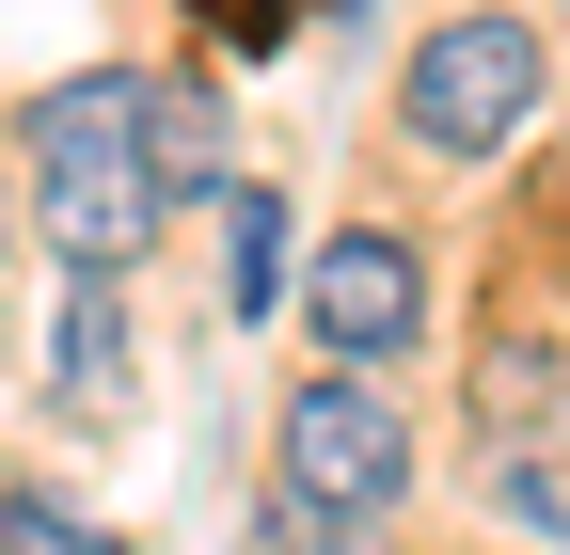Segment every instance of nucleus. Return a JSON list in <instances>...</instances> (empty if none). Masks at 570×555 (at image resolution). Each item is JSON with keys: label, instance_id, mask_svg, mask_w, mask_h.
<instances>
[{"label": "nucleus", "instance_id": "1", "mask_svg": "<svg viewBox=\"0 0 570 555\" xmlns=\"http://www.w3.org/2000/svg\"><path fill=\"white\" fill-rule=\"evenodd\" d=\"M32 223L48 254L80 270V286H127L142 254H159V175H142V64H80V80H48L32 96Z\"/></svg>", "mask_w": 570, "mask_h": 555}, {"label": "nucleus", "instance_id": "2", "mask_svg": "<svg viewBox=\"0 0 570 555\" xmlns=\"http://www.w3.org/2000/svg\"><path fill=\"white\" fill-rule=\"evenodd\" d=\"M539 80H554V48L508 17V0H475V17H444V32L412 48V80H396V144H428V159H508L523 111H539Z\"/></svg>", "mask_w": 570, "mask_h": 555}, {"label": "nucleus", "instance_id": "3", "mask_svg": "<svg viewBox=\"0 0 570 555\" xmlns=\"http://www.w3.org/2000/svg\"><path fill=\"white\" fill-rule=\"evenodd\" d=\"M412 493V412L381 381H302L269 429V508L285 524H381Z\"/></svg>", "mask_w": 570, "mask_h": 555}, {"label": "nucleus", "instance_id": "4", "mask_svg": "<svg viewBox=\"0 0 570 555\" xmlns=\"http://www.w3.org/2000/svg\"><path fill=\"white\" fill-rule=\"evenodd\" d=\"M302 333L333 350V381H381L396 350H428V254L396 223H333L302 270Z\"/></svg>", "mask_w": 570, "mask_h": 555}, {"label": "nucleus", "instance_id": "5", "mask_svg": "<svg viewBox=\"0 0 570 555\" xmlns=\"http://www.w3.org/2000/svg\"><path fill=\"white\" fill-rule=\"evenodd\" d=\"M460 412H475V445H491V460H523L554 412H570V350H554L539 318H491L475 350H460Z\"/></svg>", "mask_w": 570, "mask_h": 555}, {"label": "nucleus", "instance_id": "6", "mask_svg": "<svg viewBox=\"0 0 570 555\" xmlns=\"http://www.w3.org/2000/svg\"><path fill=\"white\" fill-rule=\"evenodd\" d=\"M48 397L80 412V429H96V412H127V302L80 286V270H63V302H48Z\"/></svg>", "mask_w": 570, "mask_h": 555}, {"label": "nucleus", "instance_id": "7", "mask_svg": "<svg viewBox=\"0 0 570 555\" xmlns=\"http://www.w3.org/2000/svg\"><path fill=\"white\" fill-rule=\"evenodd\" d=\"M142 175H159V206H206L238 159H223V96L206 80H142Z\"/></svg>", "mask_w": 570, "mask_h": 555}, {"label": "nucleus", "instance_id": "8", "mask_svg": "<svg viewBox=\"0 0 570 555\" xmlns=\"http://www.w3.org/2000/svg\"><path fill=\"white\" fill-rule=\"evenodd\" d=\"M223 286H238V318L285 302V191H254V175H223Z\"/></svg>", "mask_w": 570, "mask_h": 555}, {"label": "nucleus", "instance_id": "9", "mask_svg": "<svg viewBox=\"0 0 570 555\" xmlns=\"http://www.w3.org/2000/svg\"><path fill=\"white\" fill-rule=\"evenodd\" d=\"M0 555H111V524H96V508H63L48 476H32V493L0 508Z\"/></svg>", "mask_w": 570, "mask_h": 555}, {"label": "nucleus", "instance_id": "10", "mask_svg": "<svg viewBox=\"0 0 570 555\" xmlns=\"http://www.w3.org/2000/svg\"><path fill=\"white\" fill-rule=\"evenodd\" d=\"M491 508H508V524H539V539L570 524V493H554V476H539V460H491Z\"/></svg>", "mask_w": 570, "mask_h": 555}, {"label": "nucleus", "instance_id": "11", "mask_svg": "<svg viewBox=\"0 0 570 555\" xmlns=\"http://www.w3.org/2000/svg\"><path fill=\"white\" fill-rule=\"evenodd\" d=\"M190 17L223 32V48H285V0H190Z\"/></svg>", "mask_w": 570, "mask_h": 555}, {"label": "nucleus", "instance_id": "12", "mask_svg": "<svg viewBox=\"0 0 570 555\" xmlns=\"http://www.w3.org/2000/svg\"><path fill=\"white\" fill-rule=\"evenodd\" d=\"M0 238H17V175H0Z\"/></svg>", "mask_w": 570, "mask_h": 555}]
</instances>
